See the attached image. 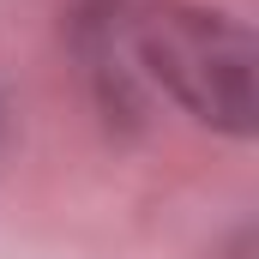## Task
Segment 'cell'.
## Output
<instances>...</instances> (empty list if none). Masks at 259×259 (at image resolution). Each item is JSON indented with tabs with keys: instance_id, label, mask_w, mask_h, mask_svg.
I'll return each instance as SVG.
<instances>
[{
	"instance_id": "1",
	"label": "cell",
	"mask_w": 259,
	"mask_h": 259,
	"mask_svg": "<svg viewBox=\"0 0 259 259\" xmlns=\"http://www.w3.org/2000/svg\"><path fill=\"white\" fill-rule=\"evenodd\" d=\"M121 55L133 78L169 91L193 121L217 133H253V36L229 12L163 0L121 18Z\"/></svg>"
}]
</instances>
